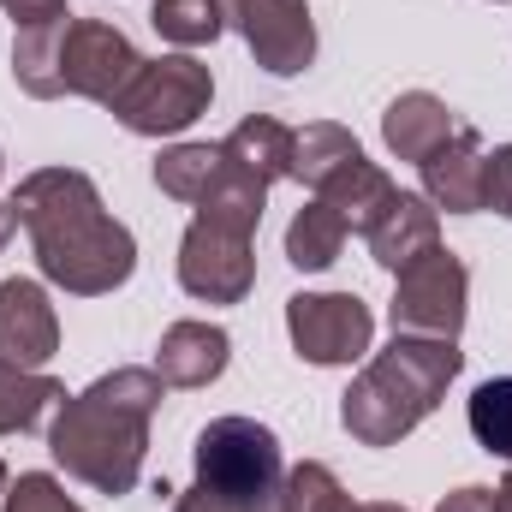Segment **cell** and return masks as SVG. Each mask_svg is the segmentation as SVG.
<instances>
[{
    "mask_svg": "<svg viewBox=\"0 0 512 512\" xmlns=\"http://www.w3.org/2000/svg\"><path fill=\"white\" fill-rule=\"evenodd\" d=\"M0 173H6V167H0Z\"/></svg>",
    "mask_w": 512,
    "mask_h": 512,
    "instance_id": "e575fe53",
    "label": "cell"
},
{
    "mask_svg": "<svg viewBox=\"0 0 512 512\" xmlns=\"http://www.w3.org/2000/svg\"><path fill=\"white\" fill-rule=\"evenodd\" d=\"M60 399H66V387L54 382V376L0 358V435H24V429H36Z\"/></svg>",
    "mask_w": 512,
    "mask_h": 512,
    "instance_id": "d6986e66",
    "label": "cell"
},
{
    "mask_svg": "<svg viewBox=\"0 0 512 512\" xmlns=\"http://www.w3.org/2000/svg\"><path fill=\"white\" fill-rule=\"evenodd\" d=\"M256 280L251 239L215 221H191L179 239V286L203 304H239Z\"/></svg>",
    "mask_w": 512,
    "mask_h": 512,
    "instance_id": "9c48e42d",
    "label": "cell"
},
{
    "mask_svg": "<svg viewBox=\"0 0 512 512\" xmlns=\"http://www.w3.org/2000/svg\"><path fill=\"white\" fill-rule=\"evenodd\" d=\"M364 149H358V137L346 126H304V131H292V179L298 185H310V191H322L334 173H346L352 161H358Z\"/></svg>",
    "mask_w": 512,
    "mask_h": 512,
    "instance_id": "ffe728a7",
    "label": "cell"
},
{
    "mask_svg": "<svg viewBox=\"0 0 512 512\" xmlns=\"http://www.w3.org/2000/svg\"><path fill=\"white\" fill-rule=\"evenodd\" d=\"M280 477H286V465H280V441H274L268 423L215 417L197 435V483L203 489H215L227 501H245V507H268Z\"/></svg>",
    "mask_w": 512,
    "mask_h": 512,
    "instance_id": "5b68a950",
    "label": "cell"
},
{
    "mask_svg": "<svg viewBox=\"0 0 512 512\" xmlns=\"http://www.w3.org/2000/svg\"><path fill=\"white\" fill-rule=\"evenodd\" d=\"M173 512H262V507H245V501H227V495H215V489H203V483H191Z\"/></svg>",
    "mask_w": 512,
    "mask_h": 512,
    "instance_id": "f1b7e54d",
    "label": "cell"
},
{
    "mask_svg": "<svg viewBox=\"0 0 512 512\" xmlns=\"http://www.w3.org/2000/svg\"><path fill=\"white\" fill-rule=\"evenodd\" d=\"M435 512H501V507H495V489H453Z\"/></svg>",
    "mask_w": 512,
    "mask_h": 512,
    "instance_id": "f546056e",
    "label": "cell"
},
{
    "mask_svg": "<svg viewBox=\"0 0 512 512\" xmlns=\"http://www.w3.org/2000/svg\"><path fill=\"white\" fill-rule=\"evenodd\" d=\"M495 507H501V512H512V471H507V483L495 489Z\"/></svg>",
    "mask_w": 512,
    "mask_h": 512,
    "instance_id": "1f68e13d",
    "label": "cell"
},
{
    "mask_svg": "<svg viewBox=\"0 0 512 512\" xmlns=\"http://www.w3.org/2000/svg\"><path fill=\"white\" fill-rule=\"evenodd\" d=\"M12 227H18V215H12V203H0V251H6V239H12Z\"/></svg>",
    "mask_w": 512,
    "mask_h": 512,
    "instance_id": "4dcf8cb0",
    "label": "cell"
},
{
    "mask_svg": "<svg viewBox=\"0 0 512 512\" xmlns=\"http://www.w3.org/2000/svg\"><path fill=\"white\" fill-rule=\"evenodd\" d=\"M262 209H268V185H262L256 173H245L239 161H227V155H221L215 179H209V185H203V197H197V221H215V227H233V233L256 239Z\"/></svg>",
    "mask_w": 512,
    "mask_h": 512,
    "instance_id": "2e32d148",
    "label": "cell"
},
{
    "mask_svg": "<svg viewBox=\"0 0 512 512\" xmlns=\"http://www.w3.org/2000/svg\"><path fill=\"white\" fill-rule=\"evenodd\" d=\"M12 215L36 245V268L72 298H102L137 268V239L102 209L96 179L78 167H36L12 197Z\"/></svg>",
    "mask_w": 512,
    "mask_h": 512,
    "instance_id": "6da1fadb",
    "label": "cell"
},
{
    "mask_svg": "<svg viewBox=\"0 0 512 512\" xmlns=\"http://www.w3.org/2000/svg\"><path fill=\"white\" fill-rule=\"evenodd\" d=\"M286 334L304 364L334 370V364H358L370 352L376 316L358 292H298V298H286Z\"/></svg>",
    "mask_w": 512,
    "mask_h": 512,
    "instance_id": "ba28073f",
    "label": "cell"
},
{
    "mask_svg": "<svg viewBox=\"0 0 512 512\" xmlns=\"http://www.w3.org/2000/svg\"><path fill=\"white\" fill-rule=\"evenodd\" d=\"M483 209L512 215V143H501L495 155H483Z\"/></svg>",
    "mask_w": 512,
    "mask_h": 512,
    "instance_id": "4316f807",
    "label": "cell"
},
{
    "mask_svg": "<svg viewBox=\"0 0 512 512\" xmlns=\"http://www.w3.org/2000/svg\"><path fill=\"white\" fill-rule=\"evenodd\" d=\"M364 239H370V256L382 262L387 274H399V268H411L417 256H429L435 245H441V209H435L429 197L399 191Z\"/></svg>",
    "mask_w": 512,
    "mask_h": 512,
    "instance_id": "5bb4252c",
    "label": "cell"
},
{
    "mask_svg": "<svg viewBox=\"0 0 512 512\" xmlns=\"http://www.w3.org/2000/svg\"><path fill=\"white\" fill-rule=\"evenodd\" d=\"M227 18L239 24L256 66H268L274 78H298L316 60V24L304 0H227Z\"/></svg>",
    "mask_w": 512,
    "mask_h": 512,
    "instance_id": "30bf717a",
    "label": "cell"
},
{
    "mask_svg": "<svg viewBox=\"0 0 512 512\" xmlns=\"http://www.w3.org/2000/svg\"><path fill=\"white\" fill-rule=\"evenodd\" d=\"M423 197L447 215H477L483 209V143H477L471 126H459L423 161Z\"/></svg>",
    "mask_w": 512,
    "mask_h": 512,
    "instance_id": "7c38bea8",
    "label": "cell"
},
{
    "mask_svg": "<svg viewBox=\"0 0 512 512\" xmlns=\"http://www.w3.org/2000/svg\"><path fill=\"white\" fill-rule=\"evenodd\" d=\"M471 435L483 453L512 459V376H495L471 393Z\"/></svg>",
    "mask_w": 512,
    "mask_h": 512,
    "instance_id": "d4e9b609",
    "label": "cell"
},
{
    "mask_svg": "<svg viewBox=\"0 0 512 512\" xmlns=\"http://www.w3.org/2000/svg\"><path fill=\"white\" fill-rule=\"evenodd\" d=\"M0 512H84L48 471H24L18 483H6V495H0Z\"/></svg>",
    "mask_w": 512,
    "mask_h": 512,
    "instance_id": "484cf974",
    "label": "cell"
},
{
    "mask_svg": "<svg viewBox=\"0 0 512 512\" xmlns=\"http://www.w3.org/2000/svg\"><path fill=\"white\" fill-rule=\"evenodd\" d=\"M316 197H322L328 209H340L346 233H370V227L382 221V209L393 203V197H399V185L387 179L376 161H364V155H358V161H352L346 173H334V179H328Z\"/></svg>",
    "mask_w": 512,
    "mask_h": 512,
    "instance_id": "e0dca14e",
    "label": "cell"
},
{
    "mask_svg": "<svg viewBox=\"0 0 512 512\" xmlns=\"http://www.w3.org/2000/svg\"><path fill=\"white\" fill-rule=\"evenodd\" d=\"M215 102V78L203 60L191 54H161V60H143L137 78L120 90V102L108 108L114 120L137 137H173L191 120H203Z\"/></svg>",
    "mask_w": 512,
    "mask_h": 512,
    "instance_id": "8992f818",
    "label": "cell"
},
{
    "mask_svg": "<svg viewBox=\"0 0 512 512\" xmlns=\"http://www.w3.org/2000/svg\"><path fill=\"white\" fill-rule=\"evenodd\" d=\"M459 131V120L447 114V102L441 96H429V90H405L393 108L382 114V137H387V149L399 155V161H429L447 137Z\"/></svg>",
    "mask_w": 512,
    "mask_h": 512,
    "instance_id": "9a60e30c",
    "label": "cell"
},
{
    "mask_svg": "<svg viewBox=\"0 0 512 512\" xmlns=\"http://www.w3.org/2000/svg\"><path fill=\"white\" fill-rule=\"evenodd\" d=\"M0 495H6V465H0Z\"/></svg>",
    "mask_w": 512,
    "mask_h": 512,
    "instance_id": "836d02e7",
    "label": "cell"
},
{
    "mask_svg": "<svg viewBox=\"0 0 512 512\" xmlns=\"http://www.w3.org/2000/svg\"><path fill=\"white\" fill-rule=\"evenodd\" d=\"M215 167H221V143H173L155 161V185L167 197H179V203H197L203 185L215 179Z\"/></svg>",
    "mask_w": 512,
    "mask_h": 512,
    "instance_id": "cb8c5ba5",
    "label": "cell"
},
{
    "mask_svg": "<svg viewBox=\"0 0 512 512\" xmlns=\"http://www.w3.org/2000/svg\"><path fill=\"white\" fill-rule=\"evenodd\" d=\"M358 512H405V507H393V501H376V507H358Z\"/></svg>",
    "mask_w": 512,
    "mask_h": 512,
    "instance_id": "d6a6232c",
    "label": "cell"
},
{
    "mask_svg": "<svg viewBox=\"0 0 512 512\" xmlns=\"http://www.w3.org/2000/svg\"><path fill=\"white\" fill-rule=\"evenodd\" d=\"M161 376L155 370H114L84 393L60 399L54 429H48V453L66 477L90 483L96 495H131L143 477V453H149V417L161 405Z\"/></svg>",
    "mask_w": 512,
    "mask_h": 512,
    "instance_id": "7a4b0ae2",
    "label": "cell"
},
{
    "mask_svg": "<svg viewBox=\"0 0 512 512\" xmlns=\"http://www.w3.org/2000/svg\"><path fill=\"white\" fill-rule=\"evenodd\" d=\"M262 512H358V507H352V495L340 489V477H334L328 465L304 459V465H292V471L280 477L274 501Z\"/></svg>",
    "mask_w": 512,
    "mask_h": 512,
    "instance_id": "7402d4cb",
    "label": "cell"
},
{
    "mask_svg": "<svg viewBox=\"0 0 512 512\" xmlns=\"http://www.w3.org/2000/svg\"><path fill=\"white\" fill-rule=\"evenodd\" d=\"M340 245H346V221H340V209H328L322 197L304 203V209L292 215V227H286V262L304 268V274L328 268V262L340 256Z\"/></svg>",
    "mask_w": 512,
    "mask_h": 512,
    "instance_id": "44dd1931",
    "label": "cell"
},
{
    "mask_svg": "<svg viewBox=\"0 0 512 512\" xmlns=\"http://www.w3.org/2000/svg\"><path fill=\"white\" fill-rule=\"evenodd\" d=\"M0 12H12V24H18V30H36V24L66 18V0H0Z\"/></svg>",
    "mask_w": 512,
    "mask_h": 512,
    "instance_id": "83f0119b",
    "label": "cell"
},
{
    "mask_svg": "<svg viewBox=\"0 0 512 512\" xmlns=\"http://www.w3.org/2000/svg\"><path fill=\"white\" fill-rule=\"evenodd\" d=\"M137 66H143V54L126 42V30H114L102 18H54V24L18 30V42H12V78L36 102L84 96V102L114 108L120 90L137 78Z\"/></svg>",
    "mask_w": 512,
    "mask_h": 512,
    "instance_id": "277c9868",
    "label": "cell"
},
{
    "mask_svg": "<svg viewBox=\"0 0 512 512\" xmlns=\"http://www.w3.org/2000/svg\"><path fill=\"white\" fill-rule=\"evenodd\" d=\"M221 155H227V161H239L245 173H256L262 185H274V179H292V131L280 126V120H268V114L239 120V126L227 131Z\"/></svg>",
    "mask_w": 512,
    "mask_h": 512,
    "instance_id": "ac0fdd59",
    "label": "cell"
},
{
    "mask_svg": "<svg viewBox=\"0 0 512 512\" xmlns=\"http://www.w3.org/2000/svg\"><path fill=\"white\" fill-rule=\"evenodd\" d=\"M54 352H60V316H54L48 292L24 274L0 280V358L24 364V370H42Z\"/></svg>",
    "mask_w": 512,
    "mask_h": 512,
    "instance_id": "8fae6325",
    "label": "cell"
},
{
    "mask_svg": "<svg viewBox=\"0 0 512 512\" xmlns=\"http://www.w3.org/2000/svg\"><path fill=\"white\" fill-rule=\"evenodd\" d=\"M233 358V340L227 328L215 322H173L155 346V376L167 387H209Z\"/></svg>",
    "mask_w": 512,
    "mask_h": 512,
    "instance_id": "4fadbf2b",
    "label": "cell"
},
{
    "mask_svg": "<svg viewBox=\"0 0 512 512\" xmlns=\"http://www.w3.org/2000/svg\"><path fill=\"white\" fill-rule=\"evenodd\" d=\"M465 292H471V274L453 251L417 256L411 268H399V286H393V334H417V340H459L465 328Z\"/></svg>",
    "mask_w": 512,
    "mask_h": 512,
    "instance_id": "52a82bcc",
    "label": "cell"
},
{
    "mask_svg": "<svg viewBox=\"0 0 512 512\" xmlns=\"http://www.w3.org/2000/svg\"><path fill=\"white\" fill-rule=\"evenodd\" d=\"M149 24L179 48H209L227 30V0H155Z\"/></svg>",
    "mask_w": 512,
    "mask_h": 512,
    "instance_id": "603a6c76",
    "label": "cell"
},
{
    "mask_svg": "<svg viewBox=\"0 0 512 512\" xmlns=\"http://www.w3.org/2000/svg\"><path fill=\"white\" fill-rule=\"evenodd\" d=\"M465 364L459 340H417V334H393V346L364 364V376L346 387L340 399V423L358 447H393L405 441L453 387Z\"/></svg>",
    "mask_w": 512,
    "mask_h": 512,
    "instance_id": "3957f363",
    "label": "cell"
}]
</instances>
